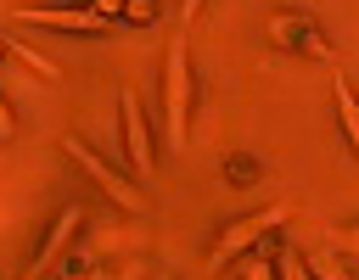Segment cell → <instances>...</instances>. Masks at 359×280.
I'll return each instance as SVG.
<instances>
[{
  "label": "cell",
  "mask_w": 359,
  "mask_h": 280,
  "mask_svg": "<svg viewBox=\"0 0 359 280\" xmlns=\"http://www.w3.org/2000/svg\"><path fill=\"white\" fill-rule=\"evenodd\" d=\"M191 106H196V73H191V39L180 28L163 50V140L174 151L191 146Z\"/></svg>",
  "instance_id": "1"
},
{
  "label": "cell",
  "mask_w": 359,
  "mask_h": 280,
  "mask_svg": "<svg viewBox=\"0 0 359 280\" xmlns=\"http://www.w3.org/2000/svg\"><path fill=\"white\" fill-rule=\"evenodd\" d=\"M286 224V207H258V213H241V218H230L219 235H213V246H208V274H224V263L236 258V252H252V246H264L275 230Z\"/></svg>",
  "instance_id": "2"
},
{
  "label": "cell",
  "mask_w": 359,
  "mask_h": 280,
  "mask_svg": "<svg viewBox=\"0 0 359 280\" xmlns=\"http://www.w3.org/2000/svg\"><path fill=\"white\" fill-rule=\"evenodd\" d=\"M62 151H67V157H73V162H79V168L95 179V190H101L112 207H123V213H140V207H146V196L135 190V179H129V174H118L107 157H95L84 140H73V134H67V140H62Z\"/></svg>",
  "instance_id": "3"
},
{
  "label": "cell",
  "mask_w": 359,
  "mask_h": 280,
  "mask_svg": "<svg viewBox=\"0 0 359 280\" xmlns=\"http://www.w3.org/2000/svg\"><path fill=\"white\" fill-rule=\"evenodd\" d=\"M118 118H123V157H129V179H151L157 174V140H151V123H146V106L135 90H118Z\"/></svg>",
  "instance_id": "4"
},
{
  "label": "cell",
  "mask_w": 359,
  "mask_h": 280,
  "mask_svg": "<svg viewBox=\"0 0 359 280\" xmlns=\"http://www.w3.org/2000/svg\"><path fill=\"white\" fill-rule=\"evenodd\" d=\"M11 22L22 28H56V34H107L112 17L90 11V6H17Z\"/></svg>",
  "instance_id": "5"
},
{
  "label": "cell",
  "mask_w": 359,
  "mask_h": 280,
  "mask_svg": "<svg viewBox=\"0 0 359 280\" xmlns=\"http://www.w3.org/2000/svg\"><path fill=\"white\" fill-rule=\"evenodd\" d=\"M269 45H275V50H292V56L331 62V39H325L320 22L303 17V11H275V17H269Z\"/></svg>",
  "instance_id": "6"
},
{
  "label": "cell",
  "mask_w": 359,
  "mask_h": 280,
  "mask_svg": "<svg viewBox=\"0 0 359 280\" xmlns=\"http://www.w3.org/2000/svg\"><path fill=\"white\" fill-rule=\"evenodd\" d=\"M79 224H84V207H79V202H67V207L56 213V224L45 230V241H39V252H34V263H28L22 274H28V280H39V274H50V269L62 263V252H67V241L79 235Z\"/></svg>",
  "instance_id": "7"
},
{
  "label": "cell",
  "mask_w": 359,
  "mask_h": 280,
  "mask_svg": "<svg viewBox=\"0 0 359 280\" xmlns=\"http://www.w3.org/2000/svg\"><path fill=\"white\" fill-rule=\"evenodd\" d=\"M331 95H337V123H342V140L348 146H359V106H353V84L337 73L331 78Z\"/></svg>",
  "instance_id": "8"
},
{
  "label": "cell",
  "mask_w": 359,
  "mask_h": 280,
  "mask_svg": "<svg viewBox=\"0 0 359 280\" xmlns=\"http://www.w3.org/2000/svg\"><path fill=\"white\" fill-rule=\"evenodd\" d=\"M0 45H6V50H11V56H17L22 67H34L39 78H62V67H56V62H50L45 50H34L28 39H17V34H0Z\"/></svg>",
  "instance_id": "9"
},
{
  "label": "cell",
  "mask_w": 359,
  "mask_h": 280,
  "mask_svg": "<svg viewBox=\"0 0 359 280\" xmlns=\"http://www.w3.org/2000/svg\"><path fill=\"white\" fill-rule=\"evenodd\" d=\"M264 252H269V269H275L280 280H309V263H303V252H297V246H286V241H280V246H264Z\"/></svg>",
  "instance_id": "10"
},
{
  "label": "cell",
  "mask_w": 359,
  "mask_h": 280,
  "mask_svg": "<svg viewBox=\"0 0 359 280\" xmlns=\"http://www.w3.org/2000/svg\"><path fill=\"white\" fill-rule=\"evenodd\" d=\"M224 274H241V280H269L275 269H269V252H258V258H241V252H236V258L224 263Z\"/></svg>",
  "instance_id": "11"
},
{
  "label": "cell",
  "mask_w": 359,
  "mask_h": 280,
  "mask_svg": "<svg viewBox=\"0 0 359 280\" xmlns=\"http://www.w3.org/2000/svg\"><path fill=\"white\" fill-rule=\"evenodd\" d=\"M118 17H123V22H135V28H146V22H157V0H123V6H118Z\"/></svg>",
  "instance_id": "12"
},
{
  "label": "cell",
  "mask_w": 359,
  "mask_h": 280,
  "mask_svg": "<svg viewBox=\"0 0 359 280\" xmlns=\"http://www.w3.org/2000/svg\"><path fill=\"white\" fill-rule=\"evenodd\" d=\"M224 168H230V179H236V185H252V179H258V162H252L247 151H230V157H224Z\"/></svg>",
  "instance_id": "13"
},
{
  "label": "cell",
  "mask_w": 359,
  "mask_h": 280,
  "mask_svg": "<svg viewBox=\"0 0 359 280\" xmlns=\"http://www.w3.org/2000/svg\"><path fill=\"white\" fill-rule=\"evenodd\" d=\"M118 6H123V0H90V11H101V17H112V22H118Z\"/></svg>",
  "instance_id": "14"
},
{
  "label": "cell",
  "mask_w": 359,
  "mask_h": 280,
  "mask_svg": "<svg viewBox=\"0 0 359 280\" xmlns=\"http://www.w3.org/2000/svg\"><path fill=\"white\" fill-rule=\"evenodd\" d=\"M11 134H17V123H11V106L0 101V140H11Z\"/></svg>",
  "instance_id": "15"
},
{
  "label": "cell",
  "mask_w": 359,
  "mask_h": 280,
  "mask_svg": "<svg viewBox=\"0 0 359 280\" xmlns=\"http://www.w3.org/2000/svg\"><path fill=\"white\" fill-rule=\"evenodd\" d=\"M196 11H202V0H180V28H185V22H196Z\"/></svg>",
  "instance_id": "16"
},
{
  "label": "cell",
  "mask_w": 359,
  "mask_h": 280,
  "mask_svg": "<svg viewBox=\"0 0 359 280\" xmlns=\"http://www.w3.org/2000/svg\"><path fill=\"white\" fill-rule=\"evenodd\" d=\"M0 56H6V45H0Z\"/></svg>",
  "instance_id": "17"
}]
</instances>
